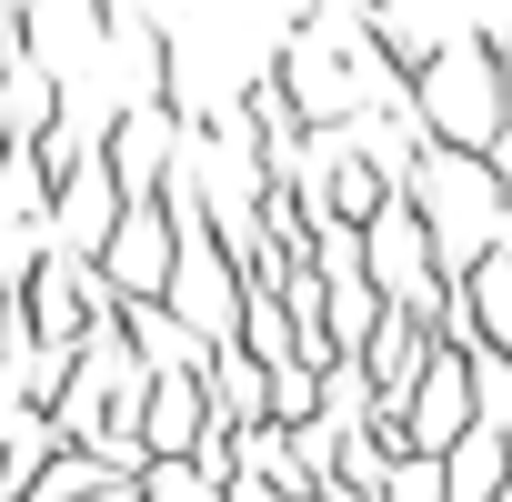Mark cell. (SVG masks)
<instances>
[{
    "label": "cell",
    "instance_id": "cell-1",
    "mask_svg": "<svg viewBox=\"0 0 512 502\" xmlns=\"http://www.w3.org/2000/svg\"><path fill=\"white\" fill-rule=\"evenodd\" d=\"M412 211L432 221L452 282H462V262H472L482 241L512 231V191H502L492 151H452V141H422V151H412Z\"/></svg>",
    "mask_w": 512,
    "mask_h": 502
},
{
    "label": "cell",
    "instance_id": "cell-2",
    "mask_svg": "<svg viewBox=\"0 0 512 502\" xmlns=\"http://www.w3.org/2000/svg\"><path fill=\"white\" fill-rule=\"evenodd\" d=\"M101 272H111L121 302H161V292H171V272H181V201H171V191H141V201L121 211Z\"/></svg>",
    "mask_w": 512,
    "mask_h": 502
},
{
    "label": "cell",
    "instance_id": "cell-3",
    "mask_svg": "<svg viewBox=\"0 0 512 502\" xmlns=\"http://www.w3.org/2000/svg\"><path fill=\"white\" fill-rule=\"evenodd\" d=\"M472 422H492V412H482L472 342H442V352H432V372H422V392L402 402V432H412V452H452Z\"/></svg>",
    "mask_w": 512,
    "mask_h": 502
},
{
    "label": "cell",
    "instance_id": "cell-4",
    "mask_svg": "<svg viewBox=\"0 0 512 502\" xmlns=\"http://www.w3.org/2000/svg\"><path fill=\"white\" fill-rule=\"evenodd\" d=\"M211 422H221V402H211V372H201V362L151 372V402H141V442H151V462L201 452V432H211Z\"/></svg>",
    "mask_w": 512,
    "mask_h": 502
},
{
    "label": "cell",
    "instance_id": "cell-5",
    "mask_svg": "<svg viewBox=\"0 0 512 502\" xmlns=\"http://www.w3.org/2000/svg\"><path fill=\"white\" fill-rule=\"evenodd\" d=\"M121 211H131V191H121V181H111V161L91 151V161L51 191V241H61V251H81V262H101L111 231H121Z\"/></svg>",
    "mask_w": 512,
    "mask_h": 502
},
{
    "label": "cell",
    "instance_id": "cell-6",
    "mask_svg": "<svg viewBox=\"0 0 512 502\" xmlns=\"http://www.w3.org/2000/svg\"><path fill=\"white\" fill-rule=\"evenodd\" d=\"M342 21L362 31V51L382 61V81H392V91H412V81L432 71V51H442L432 31H412V21H402V0H342Z\"/></svg>",
    "mask_w": 512,
    "mask_h": 502
},
{
    "label": "cell",
    "instance_id": "cell-7",
    "mask_svg": "<svg viewBox=\"0 0 512 502\" xmlns=\"http://www.w3.org/2000/svg\"><path fill=\"white\" fill-rule=\"evenodd\" d=\"M462 312H472V342L482 352H512V231L482 241L462 262Z\"/></svg>",
    "mask_w": 512,
    "mask_h": 502
},
{
    "label": "cell",
    "instance_id": "cell-8",
    "mask_svg": "<svg viewBox=\"0 0 512 502\" xmlns=\"http://www.w3.org/2000/svg\"><path fill=\"white\" fill-rule=\"evenodd\" d=\"M201 372H211V402H221V422H241V432H251V422H272V362L251 352V342H221Z\"/></svg>",
    "mask_w": 512,
    "mask_h": 502
},
{
    "label": "cell",
    "instance_id": "cell-9",
    "mask_svg": "<svg viewBox=\"0 0 512 502\" xmlns=\"http://www.w3.org/2000/svg\"><path fill=\"white\" fill-rule=\"evenodd\" d=\"M141 502H231V482L181 452V462H151V472H141Z\"/></svg>",
    "mask_w": 512,
    "mask_h": 502
}]
</instances>
